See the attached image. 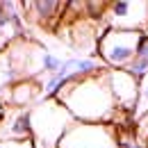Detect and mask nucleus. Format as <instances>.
Returning <instances> with one entry per match:
<instances>
[{
  "instance_id": "f257e3e1",
  "label": "nucleus",
  "mask_w": 148,
  "mask_h": 148,
  "mask_svg": "<svg viewBox=\"0 0 148 148\" xmlns=\"http://www.w3.org/2000/svg\"><path fill=\"white\" fill-rule=\"evenodd\" d=\"M57 100L77 123H116L121 114L107 82V71L69 84Z\"/></svg>"
},
{
  "instance_id": "f03ea898",
  "label": "nucleus",
  "mask_w": 148,
  "mask_h": 148,
  "mask_svg": "<svg viewBox=\"0 0 148 148\" xmlns=\"http://www.w3.org/2000/svg\"><path fill=\"white\" fill-rule=\"evenodd\" d=\"M75 119L59 100H41L30 107V128H32V146L34 148H57L66 130Z\"/></svg>"
},
{
  "instance_id": "7ed1b4c3",
  "label": "nucleus",
  "mask_w": 148,
  "mask_h": 148,
  "mask_svg": "<svg viewBox=\"0 0 148 148\" xmlns=\"http://www.w3.org/2000/svg\"><path fill=\"white\" fill-rule=\"evenodd\" d=\"M144 32H130V30H103L98 34V55L105 69L110 71H125L139 53V46L144 41Z\"/></svg>"
},
{
  "instance_id": "20e7f679",
  "label": "nucleus",
  "mask_w": 148,
  "mask_h": 148,
  "mask_svg": "<svg viewBox=\"0 0 148 148\" xmlns=\"http://www.w3.org/2000/svg\"><path fill=\"white\" fill-rule=\"evenodd\" d=\"M119 132L114 123H77L75 121L57 148H116Z\"/></svg>"
},
{
  "instance_id": "39448f33",
  "label": "nucleus",
  "mask_w": 148,
  "mask_h": 148,
  "mask_svg": "<svg viewBox=\"0 0 148 148\" xmlns=\"http://www.w3.org/2000/svg\"><path fill=\"white\" fill-rule=\"evenodd\" d=\"M103 18L107 30H130L148 34V0H121L105 7Z\"/></svg>"
},
{
  "instance_id": "423d86ee",
  "label": "nucleus",
  "mask_w": 148,
  "mask_h": 148,
  "mask_svg": "<svg viewBox=\"0 0 148 148\" xmlns=\"http://www.w3.org/2000/svg\"><path fill=\"white\" fill-rule=\"evenodd\" d=\"M0 141H7V144L32 141L30 110L7 107V110L0 114Z\"/></svg>"
},
{
  "instance_id": "0eeeda50",
  "label": "nucleus",
  "mask_w": 148,
  "mask_h": 148,
  "mask_svg": "<svg viewBox=\"0 0 148 148\" xmlns=\"http://www.w3.org/2000/svg\"><path fill=\"white\" fill-rule=\"evenodd\" d=\"M107 82L114 93V100L121 112H132L137 110L139 103V80L128 71H110L107 69Z\"/></svg>"
},
{
  "instance_id": "6e6552de",
  "label": "nucleus",
  "mask_w": 148,
  "mask_h": 148,
  "mask_svg": "<svg viewBox=\"0 0 148 148\" xmlns=\"http://www.w3.org/2000/svg\"><path fill=\"white\" fill-rule=\"evenodd\" d=\"M43 93H41V84L34 80H21L14 87H9V103L12 107H23L27 110V105L32 103H41Z\"/></svg>"
},
{
  "instance_id": "1a4fd4ad",
  "label": "nucleus",
  "mask_w": 148,
  "mask_h": 148,
  "mask_svg": "<svg viewBox=\"0 0 148 148\" xmlns=\"http://www.w3.org/2000/svg\"><path fill=\"white\" fill-rule=\"evenodd\" d=\"M27 9H34L32 12V16L37 21H41V23H46L48 18H55V16H59L62 12L59 9H66L69 5H64V2H23Z\"/></svg>"
},
{
  "instance_id": "9d476101",
  "label": "nucleus",
  "mask_w": 148,
  "mask_h": 148,
  "mask_svg": "<svg viewBox=\"0 0 148 148\" xmlns=\"http://www.w3.org/2000/svg\"><path fill=\"white\" fill-rule=\"evenodd\" d=\"M16 37H18V18L0 12V55Z\"/></svg>"
},
{
  "instance_id": "9b49d317",
  "label": "nucleus",
  "mask_w": 148,
  "mask_h": 148,
  "mask_svg": "<svg viewBox=\"0 0 148 148\" xmlns=\"http://www.w3.org/2000/svg\"><path fill=\"white\" fill-rule=\"evenodd\" d=\"M21 77L18 69H16V64H14V59L9 53H2L0 55V89H5V87H14V82Z\"/></svg>"
},
{
  "instance_id": "f8f14e48",
  "label": "nucleus",
  "mask_w": 148,
  "mask_h": 148,
  "mask_svg": "<svg viewBox=\"0 0 148 148\" xmlns=\"http://www.w3.org/2000/svg\"><path fill=\"white\" fill-rule=\"evenodd\" d=\"M125 71H128L130 75H134L137 80H141V77L148 73V34L144 37V41H141L139 53H137V57H134V62L130 64Z\"/></svg>"
},
{
  "instance_id": "ddd939ff",
  "label": "nucleus",
  "mask_w": 148,
  "mask_h": 148,
  "mask_svg": "<svg viewBox=\"0 0 148 148\" xmlns=\"http://www.w3.org/2000/svg\"><path fill=\"white\" fill-rule=\"evenodd\" d=\"M146 114H148V73L139 80V103H137L134 116H146Z\"/></svg>"
},
{
  "instance_id": "4468645a",
  "label": "nucleus",
  "mask_w": 148,
  "mask_h": 148,
  "mask_svg": "<svg viewBox=\"0 0 148 148\" xmlns=\"http://www.w3.org/2000/svg\"><path fill=\"white\" fill-rule=\"evenodd\" d=\"M116 148H146V144L139 134H121L119 132V146Z\"/></svg>"
},
{
  "instance_id": "2eb2a0df",
  "label": "nucleus",
  "mask_w": 148,
  "mask_h": 148,
  "mask_svg": "<svg viewBox=\"0 0 148 148\" xmlns=\"http://www.w3.org/2000/svg\"><path fill=\"white\" fill-rule=\"evenodd\" d=\"M0 148H34L32 141H18V144H7V141H0Z\"/></svg>"
}]
</instances>
